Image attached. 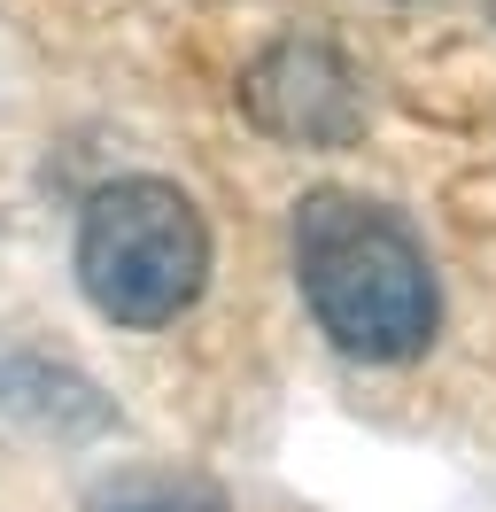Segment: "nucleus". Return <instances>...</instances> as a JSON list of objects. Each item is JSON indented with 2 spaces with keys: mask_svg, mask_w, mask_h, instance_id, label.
Wrapping results in <instances>:
<instances>
[{
  "mask_svg": "<svg viewBox=\"0 0 496 512\" xmlns=\"http://www.w3.org/2000/svg\"><path fill=\"white\" fill-rule=\"evenodd\" d=\"M210 280V225L171 179H117L78 218V288L117 326H171Z\"/></svg>",
  "mask_w": 496,
  "mask_h": 512,
  "instance_id": "2",
  "label": "nucleus"
},
{
  "mask_svg": "<svg viewBox=\"0 0 496 512\" xmlns=\"http://www.w3.org/2000/svg\"><path fill=\"white\" fill-rule=\"evenodd\" d=\"M248 117L279 140H303V148H349L365 132V94H357V70L341 63L326 39H279L264 63L241 78Z\"/></svg>",
  "mask_w": 496,
  "mask_h": 512,
  "instance_id": "3",
  "label": "nucleus"
},
{
  "mask_svg": "<svg viewBox=\"0 0 496 512\" xmlns=\"http://www.w3.org/2000/svg\"><path fill=\"white\" fill-rule=\"evenodd\" d=\"M295 280L318 326L365 365H403L434 342L427 249L365 194H310L295 210Z\"/></svg>",
  "mask_w": 496,
  "mask_h": 512,
  "instance_id": "1",
  "label": "nucleus"
},
{
  "mask_svg": "<svg viewBox=\"0 0 496 512\" xmlns=\"http://www.w3.org/2000/svg\"><path fill=\"white\" fill-rule=\"evenodd\" d=\"M86 512H233V505L194 474H109L93 481Z\"/></svg>",
  "mask_w": 496,
  "mask_h": 512,
  "instance_id": "4",
  "label": "nucleus"
}]
</instances>
